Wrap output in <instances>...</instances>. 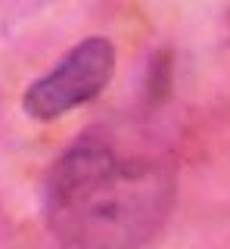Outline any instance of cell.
<instances>
[{"instance_id":"obj_1","label":"cell","mask_w":230,"mask_h":249,"mask_svg":"<svg viewBox=\"0 0 230 249\" xmlns=\"http://www.w3.org/2000/svg\"><path fill=\"white\" fill-rule=\"evenodd\" d=\"M171 196V175L156 159L87 134L50 171L47 221L66 249H134L162 228Z\"/></svg>"},{"instance_id":"obj_2","label":"cell","mask_w":230,"mask_h":249,"mask_svg":"<svg viewBox=\"0 0 230 249\" xmlns=\"http://www.w3.org/2000/svg\"><path fill=\"white\" fill-rule=\"evenodd\" d=\"M115 69V50L106 37H90L78 44L68 56L34 81L25 93V112L34 119H56L68 109L94 100L109 84Z\"/></svg>"}]
</instances>
